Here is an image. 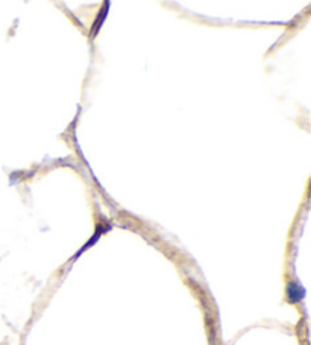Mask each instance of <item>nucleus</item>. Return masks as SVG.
Masks as SVG:
<instances>
[{"mask_svg":"<svg viewBox=\"0 0 311 345\" xmlns=\"http://www.w3.org/2000/svg\"><path fill=\"white\" fill-rule=\"evenodd\" d=\"M287 295H289V300L292 303H298L304 298L305 295V291H304V287L298 283H290L289 287H287Z\"/></svg>","mask_w":311,"mask_h":345,"instance_id":"1","label":"nucleus"},{"mask_svg":"<svg viewBox=\"0 0 311 345\" xmlns=\"http://www.w3.org/2000/svg\"><path fill=\"white\" fill-rule=\"evenodd\" d=\"M108 2L105 3V6H104V9L101 11V14L98 15V21H96V24H95V27H91V34H96L98 32V29L101 27V24H102V21H104V17L106 15V12H108Z\"/></svg>","mask_w":311,"mask_h":345,"instance_id":"2","label":"nucleus"}]
</instances>
